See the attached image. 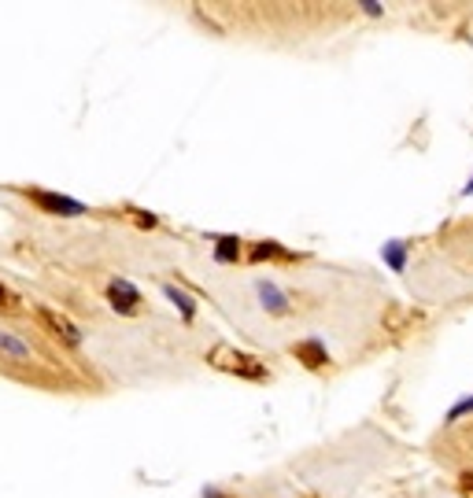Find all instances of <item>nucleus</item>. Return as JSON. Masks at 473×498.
<instances>
[{
    "instance_id": "nucleus-8",
    "label": "nucleus",
    "mask_w": 473,
    "mask_h": 498,
    "mask_svg": "<svg viewBox=\"0 0 473 498\" xmlns=\"http://www.w3.org/2000/svg\"><path fill=\"white\" fill-rule=\"evenodd\" d=\"M252 259H292V255L281 252L278 244H256V247H252Z\"/></svg>"
},
{
    "instance_id": "nucleus-4",
    "label": "nucleus",
    "mask_w": 473,
    "mask_h": 498,
    "mask_svg": "<svg viewBox=\"0 0 473 498\" xmlns=\"http://www.w3.org/2000/svg\"><path fill=\"white\" fill-rule=\"evenodd\" d=\"M0 358L4 362H27L30 358V343H22L8 329H0Z\"/></svg>"
},
{
    "instance_id": "nucleus-9",
    "label": "nucleus",
    "mask_w": 473,
    "mask_h": 498,
    "mask_svg": "<svg viewBox=\"0 0 473 498\" xmlns=\"http://www.w3.org/2000/svg\"><path fill=\"white\" fill-rule=\"evenodd\" d=\"M208 498H230V494H222V491H208Z\"/></svg>"
},
{
    "instance_id": "nucleus-5",
    "label": "nucleus",
    "mask_w": 473,
    "mask_h": 498,
    "mask_svg": "<svg viewBox=\"0 0 473 498\" xmlns=\"http://www.w3.org/2000/svg\"><path fill=\"white\" fill-rule=\"evenodd\" d=\"M30 199H34V204H41L45 211H60V214H82V207L78 204H74V199H63V196H53V192H27Z\"/></svg>"
},
{
    "instance_id": "nucleus-6",
    "label": "nucleus",
    "mask_w": 473,
    "mask_h": 498,
    "mask_svg": "<svg viewBox=\"0 0 473 498\" xmlns=\"http://www.w3.org/2000/svg\"><path fill=\"white\" fill-rule=\"evenodd\" d=\"M292 355H296V358H307L304 365H311V369H322V365L330 362L326 351H322V347H318L314 340H311V343H296V347H292Z\"/></svg>"
},
{
    "instance_id": "nucleus-3",
    "label": "nucleus",
    "mask_w": 473,
    "mask_h": 498,
    "mask_svg": "<svg viewBox=\"0 0 473 498\" xmlns=\"http://www.w3.org/2000/svg\"><path fill=\"white\" fill-rule=\"evenodd\" d=\"M108 299H111V307L122 310V314H137V303H141V295H137L126 281H115V285L108 288Z\"/></svg>"
},
{
    "instance_id": "nucleus-7",
    "label": "nucleus",
    "mask_w": 473,
    "mask_h": 498,
    "mask_svg": "<svg viewBox=\"0 0 473 498\" xmlns=\"http://www.w3.org/2000/svg\"><path fill=\"white\" fill-rule=\"evenodd\" d=\"M0 310H4V314H22V310H27V307H22V299L8 285H0Z\"/></svg>"
},
{
    "instance_id": "nucleus-2",
    "label": "nucleus",
    "mask_w": 473,
    "mask_h": 498,
    "mask_svg": "<svg viewBox=\"0 0 473 498\" xmlns=\"http://www.w3.org/2000/svg\"><path fill=\"white\" fill-rule=\"evenodd\" d=\"M37 317H41V325H45L48 333H53L56 340H63V343H70V347L82 340V336H78V329H74L63 314H56V310H45V307H41V310H37Z\"/></svg>"
},
{
    "instance_id": "nucleus-1",
    "label": "nucleus",
    "mask_w": 473,
    "mask_h": 498,
    "mask_svg": "<svg viewBox=\"0 0 473 498\" xmlns=\"http://www.w3.org/2000/svg\"><path fill=\"white\" fill-rule=\"evenodd\" d=\"M208 365H215L222 373H233V377H241V381H270L266 362H259L248 351H237V347H230V343H215L208 351Z\"/></svg>"
}]
</instances>
